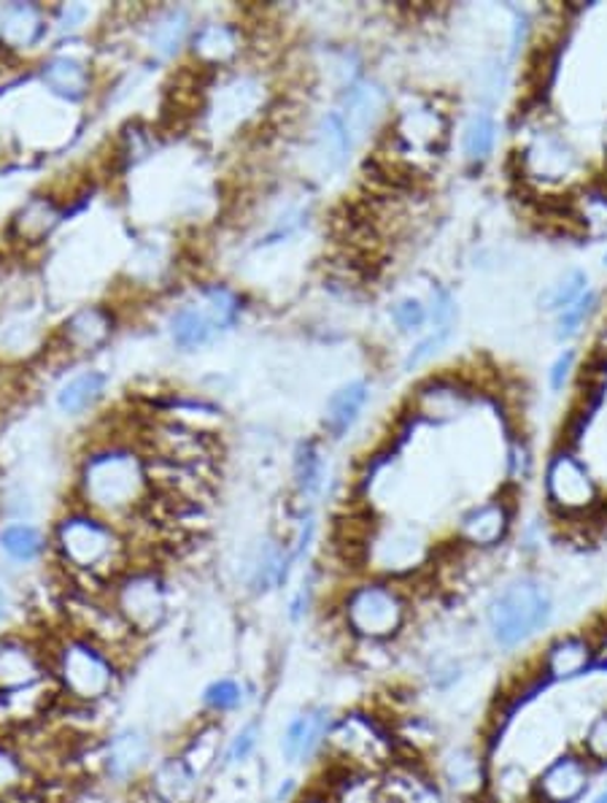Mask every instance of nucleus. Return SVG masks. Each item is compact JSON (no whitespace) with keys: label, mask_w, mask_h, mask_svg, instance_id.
I'll use <instances>...</instances> for the list:
<instances>
[{"label":"nucleus","mask_w":607,"mask_h":803,"mask_svg":"<svg viewBox=\"0 0 607 803\" xmlns=\"http://www.w3.org/2000/svg\"><path fill=\"white\" fill-rule=\"evenodd\" d=\"M24 776H28V765L22 763L20 754L0 747V795H9L14 790H20L24 784Z\"/></svg>","instance_id":"43"},{"label":"nucleus","mask_w":607,"mask_h":803,"mask_svg":"<svg viewBox=\"0 0 607 803\" xmlns=\"http://www.w3.org/2000/svg\"><path fill=\"white\" fill-rule=\"evenodd\" d=\"M146 439L151 444V457L160 463H170V466L203 471L214 461V444L203 433L187 425L160 422V425L151 427Z\"/></svg>","instance_id":"15"},{"label":"nucleus","mask_w":607,"mask_h":803,"mask_svg":"<svg viewBox=\"0 0 607 803\" xmlns=\"http://www.w3.org/2000/svg\"><path fill=\"white\" fill-rule=\"evenodd\" d=\"M219 334V325L214 323L203 304H192L179 309L170 317V338L181 349H198L209 344Z\"/></svg>","instance_id":"23"},{"label":"nucleus","mask_w":607,"mask_h":803,"mask_svg":"<svg viewBox=\"0 0 607 803\" xmlns=\"http://www.w3.org/2000/svg\"><path fill=\"white\" fill-rule=\"evenodd\" d=\"M41 33H44V14L33 3L11 6V9H6L3 20H0V39L9 46H14V50L35 44Z\"/></svg>","instance_id":"26"},{"label":"nucleus","mask_w":607,"mask_h":803,"mask_svg":"<svg viewBox=\"0 0 607 803\" xmlns=\"http://www.w3.org/2000/svg\"><path fill=\"white\" fill-rule=\"evenodd\" d=\"M111 606L132 636H151L168 620L166 584L155 571H125L111 588Z\"/></svg>","instance_id":"7"},{"label":"nucleus","mask_w":607,"mask_h":803,"mask_svg":"<svg viewBox=\"0 0 607 803\" xmlns=\"http://www.w3.org/2000/svg\"><path fill=\"white\" fill-rule=\"evenodd\" d=\"M429 311L418 298H400L392 306V323L397 325L400 334H418L427 325Z\"/></svg>","instance_id":"42"},{"label":"nucleus","mask_w":607,"mask_h":803,"mask_svg":"<svg viewBox=\"0 0 607 803\" xmlns=\"http://www.w3.org/2000/svg\"><path fill=\"white\" fill-rule=\"evenodd\" d=\"M603 649L605 644L592 631L558 633L534 661V676L545 687L573 685V682L594 676V666H597Z\"/></svg>","instance_id":"9"},{"label":"nucleus","mask_w":607,"mask_h":803,"mask_svg":"<svg viewBox=\"0 0 607 803\" xmlns=\"http://www.w3.org/2000/svg\"><path fill=\"white\" fill-rule=\"evenodd\" d=\"M187 28H190V20H187L184 11H168L151 28V50H155L160 57H170L173 52H179V46L184 44Z\"/></svg>","instance_id":"34"},{"label":"nucleus","mask_w":607,"mask_h":803,"mask_svg":"<svg viewBox=\"0 0 607 803\" xmlns=\"http://www.w3.org/2000/svg\"><path fill=\"white\" fill-rule=\"evenodd\" d=\"M599 304V295L594 289H586L573 306H567L564 311L556 314V341H569L573 336L581 334L583 323L592 317L594 309Z\"/></svg>","instance_id":"38"},{"label":"nucleus","mask_w":607,"mask_h":803,"mask_svg":"<svg viewBox=\"0 0 607 803\" xmlns=\"http://www.w3.org/2000/svg\"><path fill=\"white\" fill-rule=\"evenodd\" d=\"M60 209L54 207L52 198H33L24 203V209L17 214L14 233L20 235L24 244H41L49 233L57 228Z\"/></svg>","instance_id":"27"},{"label":"nucleus","mask_w":607,"mask_h":803,"mask_svg":"<svg viewBox=\"0 0 607 803\" xmlns=\"http://www.w3.org/2000/svg\"><path fill=\"white\" fill-rule=\"evenodd\" d=\"M497 144V119L491 112H476L470 123L465 125V136H461V152H465L467 162L481 166L494 155Z\"/></svg>","instance_id":"29"},{"label":"nucleus","mask_w":607,"mask_h":803,"mask_svg":"<svg viewBox=\"0 0 607 803\" xmlns=\"http://www.w3.org/2000/svg\"><path fill=\"white\" fill-rule=\"evenodd\" d=\"M332 711L327 706H306L295 711L289 722L281 730V754L289 765L308 763V760L321 758L324 752L327 733L332 728Z\"/></svg>","instance_id":"17"},{"label":"nucleus","mask_w":607,"mask_h":803,"mask_svg":"<svg viewBox=\"0 0 607 803\" xmlns=\"http://www.w3.org/2000/svg\"><path fill=\"white\" fill-rule=\"evenodd\" d=\"M259 739H263V722L248 720L238 733L230 739L227 750H224V769H233V765H243L248 758H252L254 750L259 747Z\"/></svg>","instance_id":"40"},{"label":"nucleus","mask_w":607,"mask_h":803,"mask_svg":"<svg viewBox=\"0 0 607 803\" xmlns=\"http://www.w3.org/2000/svg\"><path fill=\"white\" fill-rule=\"evenodd\" d=\"M219 739H222V726H205L192 736V741L181 752V758L192 765L194 774L200 779L219 760V750H222V741Z\"/></svg>","instance_id":"33"},{"label":"nucleus","mask_w":607,"mask_h":803,"mask_svg":"<svg viewBox=\"0 0 607 803\" xmlns=\"http://www.w3.org/2000/svg\"><path fill=\"white\" fill-rule=\"evenodd\" d=\"M243 704V687L230 676L214 679L203 690V706L211 715H230Z\"/></svg>","instance_id":"39"},{"label":"nucleus","mask_w":607,"mask_h":803,"mask_svg":"<svg viewBox=\"0 0 607 803\" xmlns=\"http://www.w3.org/2000/svg\"><path fill=\"white\" fill-rule=\"evenodd\" d=\"M397 736L364 711H345L332 720L321 758L340 774L379 776L397 763Z\"/></svg>","instance_id":"4"},{"label":"nucleus","mask_w":607,"mask_h":803,"mask_svg":"<svg viewBox=\"0 0 607 803\" xmlns=\"http://www.w3.org/2000/svg\"><path fill=\"white\" fill-rule=\"evenodd\" d=\"M151 493L155 487L149 479V466L130 450L111 446V450L95 452L82 468L84 504L103 519L138 515L151 500Z\"/></svg>","instance_id":"2"},{"label":"nucleus","mask_w":607,"mask_h":803,"mask_svg":"<svg viewBox=\"0 0 607 803\" xmlns=\"http://www.w3.org/2000/svg\"><path fill=\"white\" fill-rule=\"evenodd\" d=\"M340 620L351 638L370 647H384L405 633L411 603L392 579H368L345 590L340 601Z\"/></svg>","instance_id":"5"},{"label":"nucleus","mask_w":607,"mask_h":803,"mask_svg":"<svg viewBox=\"0 0 607 803\" xmlns=\"http://www.w3.org/2000/svg\"><path fill=\"white\" fill-rule=\"evenodd\" d=\"M588 289V274L586 271L581 268H569L567 274H562L558 279L551 285L549 289L543 293V298H540V309L545 311H564L567 306H573L575 300L581 298L583 293Z\"/></svg>","instance_id":"31"},{"label":"nucleus","mask_w":607,"mask_h":803,"mask_svg":"<svg viewBox=\"0 0 607 803\" xmlns=\"http://www.w3.org/2000/svg\"><path fill=\"white\" fill-rule=\"evenodd\" d=\"M84 17H87V9H82V6H68V9L63 11V20H60V30L65 28V22H71V28H68V30L78 28L76 22H82Z\"/></svg>","instance_id":"45"},{"label":"nucleus","mask_w":607,"mask_h":803,"mask_svg":"<svg viewBox=\"0 0 607 803\" xmlns=\"http://www.w3.org/2000/svg\"><path fill=\"white\" fill-rule=\"evenodd\" d=\"M49 661H52V679L57 682L60 696L71 698L73 704L95 706L117 693V657L89 638L73 633L54 647Z\"/></svg>","instance_id":"6"},{"label":"nucleus","mask_w":607,"mask_h":803,"mask_svg":"<svg viewBox=\"0 0 607 803\" xmlns=\"http://www.w3.org/2000/svg\"><path fill=\"white\" fill-rule=\"evenodd\" d=\"M194 57L205 65H224L235 57L241 50V35L238 30L230 25H205L198 30L192 41Z\"/></svg>","instance_id":"25"},{"label":"nucleus","mask_w":607,"mask_h":803,"mask_svg":"<svg viewBox=\"0 0 607 803\" xmlns=\"http://www.w3.org/2000/svg\"><path fill=\"white\" fill-rule=\"evenodd\" d=\"M575 352L573 349H564V352H558V358L554 360V366H551L549 371V384H551V392H562L564 388H567L569 377H573L575 371Z\"/></svg>","instance_id":"44"},{"label":"nucleus","mask_w":607,"mask_h":803,"mask_svg":"<svg viewBox=\"0 0 607 803\" xmlns=\"http://www.w3.org/2000/svg\"><path fill=\"white\" fill-rule=\"evenodd\" d=\"M513 506L505 498H489L476 504L459 517L457 539L476 552H491L502 547L513 533Z\"/></svg>","instance_id":"14"},{"label":"nucleus","mask_w":607,"mask_h":803,"mask_svg":"<svg viewBox=\"0 0 607 803\" xmlns=\"http://www.w3.org/2000/svg\"><path fill=\"white\" fill-rule=\"evenodd\" d=\"M588 803H607V784L603 790H599V793H594L592 799H588Z\"/></svg>","instance_id":"46"},{"label":"nucleus","mask_w":607,"mask_h":803,"mask_svg":"<svg viewBox=\"0 0 607 803\" xmlns=\"http://www.w3.org/2000/svg\"><path fill=\"white\" fill-rule=\"evenodd\" d=\"M370 398V388L364 379L343 384L338 392H332L324 409V431L330 439H343L360 420L364 403Z\"/></svg>","instance_id":"20"},{"label":"nucleus","mask_w":607,"mask_h":803,"mask_svg":"<svg viewBox=\"0 0 607 803\" xmlns=\"http://www.w3.org/2000/svg\"><path fill=\"white\" fill-rule=\"evenodd\" d=\"M54 549L65 569L93 582H117L125 573V541L97 515H68L54 528Z\"/></svg>","instance_id":"3"},{"label":"nucleus","mask_w":607,"mask_h":803,"mask_svg":"<svg viewBox=\"0 0 607 803\" xmlns=\"http://www.w3.org/2000/svg\"><path fill=\"white\" fill-rule=\"evenodd\" d=\"M52 679V661L39 644L28 638H3L0 642V696L44 685Z\"/></svg>","instance_id":"16"},{"label":"nucleus","mask_w":607,"mask_h":803,"mask_svg":"<svg viewBox=\"0 0 607 803\" xmlns=\"http://www.w3.org/2000/svg\"><path fill=\"white\" fill-rule=\"evenodd\" d=\"M578 750L599 774L607 771V706L586 722L578 739Z\"/></svg>","instance_id":"36"},{"label":"nucleus","mask_w":607,"mask_h":803,"mask_svg":"<svg viewBox=\"0 0 607 803\" xmlns=\"http://www.w3.org/2000/svg\"><path fill=\"white\" fill-rule=\"evenodd\" d=\"M321 476H324V463H321V452L313 441L300 444L295 457V487L302 498H313L321 487Z\"/></svg>","instance_id":"35"},{"label":"nucleus","mask_w":607,"mask_h":803,"mask_svg":"<svg viewBox=\"0 0 607 803\" xmlns=\"http://www.w3.org/2000/svg\"><path fill=\"white\" fill-rule=\"evenodd\" d=\"M106 390V377L97 371H87L73 377L63 390L57 392V409L63 414H82L89 406H95L97 398Z\"/></svg>","instance_id":"30"},{"label":"nucleus","mask_w":607,"mask_h":803,"mask_svg":"<svg viewBox=\"0 0 607 803\" xmlns=\"http://www.w3.org/2000/svg\"><path fill=\"white\" fill-rule=\"evenodd\" d=\"M545 498L558 517L592 515L599 506V485L575 452L558 450L545 466Z\"/></svg>","instance_id":"8"},{"label":"nucleus","mask_w":607,"mask_h":803,"mask_svg":"<svg viewBox=\"0 0 607 803\" xmlns=\"http://www.w3.org/2000/svg\"><path fill=\"white\" fill-rule=\"evenodd\" d=\"M443 793L461 803H483L489 799L491 758L476 744H454L437 754L435 769Z\"/></svg>","instance_id":"12"},{"label":"nucleus","mask_w":607,"mask_h":803,"mask_svg":"<svg viewBox=\"0 0 607 803\" xmlns=\"http://www.w3.org/2000/svg\"><path fill=\"white\" fill-rule=\"evenodd\" d=\"M597 774L578 747H567L532 776V803H583Z\"/></svg>","instance_id":"11"},{"label":"nucleus","mask_w":607,"mask_h":803,"mask_svg":"<svg viewBox=\"0 0 607 803\" xmlns=\"http://www.w3.org/2000/svg\"><path fill=\"white\" fill-rule=\"evenodd\" d=\"M0 547L20 563H30L44 552V536L33 525H9L0 533Z\"/></svg>","instance_id":"37"},{"label":"nucleus","mask_w":607,"mask_h":803,"mask_svg":"<svg viewBox=\"0 0 607 803\" xmlns=\"http://www.w3.org/2000/svg\"><path fill=\"white\" fill-rule=\"evenodd\" d=\"M44 82L54 95H63L68 101H78L89 89V68L82 60L60 54L44 65Z\"/></svg>","instance_id":"24"},{"label":"nucleus","mask_w":607,"mask_h":803,"mask_svg":"<svg viewBox=\"0 0 607 803\" xmlns=\"http://www.w3.org/2000/svg\"><path fill=\"white\" fill-rule=\"evenodd\" d=\"M392 141L403 160L440 155L448 141V117L429 104L403 108L392 125Z\"/></svg>","instance_id":"13"},{"label":"nucleus","mask_w":607,"mask_h":803,"mask_svg":"<svg viewBox=\"0 0 607 803\" xmlns=\"http://www.w3.org/2000/svg\"><path fill=\"white\" fill-rule=\"evenodd\" d=\"M364 558L381 573V579L408 577L429 560V541L424 530L413 525H386L375 533L370 530Z\"/></svg>","instance_id":"10"},{"label":"nucleus","mask_w":607,"mask_h":803,"mask_svg":"<svg viewBox=\"0 0 607 803\" xmlns=\"http://www.w3.org/2000/svg\"><path fill=\"white\" fill-rule=\"evenodd\" d=\"M200 304L205 306V311L214 317V323L219 325V330H227L230 325L238 319V311H241V304L238 298H235L233 293H230L227 287H209L203 289V300Z\"/></svg>","instance_id":"41"},{"label":"nucleus","mask_w":607,"mask_h":803,"mask_svg":"<svg viewBox=\"0 0 607 803\" xmlns=\"http://www.w3.org/2000/svg\"><path fill=\"white\" fill-rule=\"evenodd\" d=\"M467 401L465 392L457 388H448V384H435L433 390H424L418 395V414L429 416V420H454V416L465 412Z\"/></svg>","instance_id":"32"},{"label":"nucleus","mask_w":607,"mask_h":803,"mask_svg":"<svg viewBox=\"0 0 607 803\" xmlns=\"http://www.w3.org/2000/svg\"><path fill=\"white\" fill-rule=\"evenodd\" d=\"M605 265H607V252H605Z\"/></svg>","instance_id":"48"},{"label":"nucleus","mask_w":607,"mask_h":803,"mask_svg":"<svg viewBox=\"0 0 607 803\" xmlns=\"http://www.w3.org/2000/svg\"><path fill=\"white\" fill-rule=\"evenodd\" d=\"M108 336H111V317L97 306L76 311L63 325L65 347H71L73 352H93V349L106 344Z\"/></svg>","instance_id":"22"},{"label":"nucleus","mask_w":607,"mask_h":803,"mask_svg":"<svg viewBox=\"0 0 607 803\" xmlns=\"http://www.w3.org/2000/svg\"><path fill=\"white\" fill-rule=\"evenodd\" d=\"M103 771L114 784H127L149 765L151 739L141 728H121L111 733L103 750Z\"/></svg>","instance_id":"18"},{"label":"nucleus","mask_w":607,"mask_h":803,"mask_svg":"<svg viewBox=\"0 0 607 803\" xmlns=\"http://www.w3.org/2000/svg\"><path fill=\"white\" fill-rule=\"evenodd\" d=\"M381 108H384V93H381L375 84L370 82L351 84L343 95V108H340V117H343L345 125H349L351 138L362 136L364 130L373 128Z\"/></svg>","instance_id":"21"},{"label":"nucleus","mask_w":607,"mask_h":803,"mask_svg":"<svg viewBox=\"0 0 607 803\" xmlns=\"http://www.w3.org/2000/svg\"><path fill=\"white\" fill-rule=\"evenodd\" d=\"M149 795L157 803H198L200 776L181 754H168L151 769Z\"/></svg>","instance_id":"19"},{"label":"nucleus","mask_w":607,"mask_h":803,"mask_svg":"<svg viewBox=\"0 0 607 803\" xmlns=\"http://www.w3.org/2000/svg\"><path fill=\"white\" fill-rule=\"evenodd\" d=\"M556 614L554 590L537 573H515L491 593L483 609V625L491 647L519 652L543 636Z\"/></svg>","instance_id":"1"},{"label":"nucleus","mask_w":607,"mask_h":803,"mask_svg":"<svg viewBox=\"0 0 607 803\" xmlns=\"http://www.w3.org/2000/svg\"><path fill=\"white\" fill-rule=\"evenodd\" d=\"M316 144H319V155L324 157L327 166L330 168L343 166L345 157L351 152L354 138H351L349 125H345V119L340 117V112H327L324 117H321L319 128H316Z\"/></svg>","instance_id":"28"},{"label":"nucleus","mask_w":607,"mask_h":803,"mask_svg":"<svg viewBox=\"0 0 607 803\" xmlns=\"http://www.w3.org/2000/svg\"><path fill=\"white\" fill-rule=\"evenodd\" d=\"M3 614H6V595L0 593V620H3Z\"/></svg>","instance_id":"47"}]
</instances>
